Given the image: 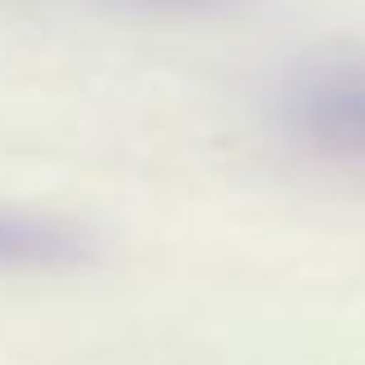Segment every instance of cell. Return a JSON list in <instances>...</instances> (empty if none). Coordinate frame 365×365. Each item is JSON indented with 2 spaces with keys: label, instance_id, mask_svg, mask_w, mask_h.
Returning <instances> with one entry per match:
<instances>
[{
  "label": "cell",
  "instance_id": "1",
  "mask_svg": "<svg viewBox=\"0 0 365 365\" xmlns=\"http://www.w3.org/2000/svg\"><path fill=\"white\" fill-rule=\"evenodd\" d=\"M282 120L305 148L365 162V61L301 70L282 93Z\"/></svg>",
  "mask_w": 365,
  "mask_h": 365
},
{
  "label": "cell",
  "instance_id": "2",
  "mask_svg": "<svg viewBox=\"0 0 365 365\" xmlns=\"http://www.w3.org/2000/svg\"><path fill=\"white\" fill-rule=\"evenodd\" d=\"M93 255L74 222L28 208H0V273H61Z\"/></svg>",
  "mask_w": 365,
  "mask_h": 365
},
{
  "label": "cell",
  "instance_id": "3",
  "mask_svg": "<svg viewBox=\"0 0 365 365\" xmlns=\"http://www.w3.org/2000/svg\"><path fill=\"white\" fill-rule=\"evenodd\" d=\"M139 5H217V0H139Z\"/></svg>",
  "mask_w": 365,
  "mask_h": 365
}]
</instances>
